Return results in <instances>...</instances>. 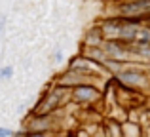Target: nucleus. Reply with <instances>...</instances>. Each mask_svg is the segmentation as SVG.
Masks as SVG:
<instances>
[{
	"mask_svg": "<svg viewBox=\"0 0 150 137\" xmlns=\"http://www.w3.org/2000/svg\"><path fill=\"white\" fill-rule=\"evenodd\" d=\"M13 76V67H2L0 69V80H10V78Z\"/></svg>",
	"mask_w": 150,
	"mask_h": 137,
	"instance_id": "obj_4",
	"label": "nucleus"
},
{
	"mask_svg": "<svg viewBox=\"0 0 150 137\" xmlns=\"http://www.w3.org/2000/svg\"><path fill=\"white\" fill-rule=\"evenodd\" d=\"M101 97V92L89 84H78L72 88V99L78 103H93Z\"/></svg>",
	"mask_w": 150,
	"mask_h": 137,
	"instance_id": "obj_2",
	"label": "nucleus"
},
{
	"mask_svg": "<svg viewBox=\"0 0 150 137\" xmlns=\"http://www.w3.org/2000/svg\"><path fill=\"white\" fill-rule=\"evenodd\" d=\"M116 78L118 82H122L124 86H127V88H141V86L148 84V78L146 74H143L141 70H124L122 69L120 72H116Z\"/></svg>",
	"mask_w": 150,
	"mask_h": 137,
	"instance_id": "obj_1",
	"label": "nucleus"
},
{
	"mask_svg": "<svg viewBox=\"0 0 150 137\" xmlns=\"http://www.w3.org/2000/svg\"><path fill=\"white\" fill-rule=\"evenodd\" d=\"M146 25H148V27H150V17H148V19H146Z\"/></svg>",
	"mask_w": 150,
	"mask_h": 137,
	"instance_id": "obj_7",
	"label": "nucleus"
},
{
	"mask_svg": "<svg viewBox=\"0 0 150 137\" xmlns=\"http://www.w3.org/2000/svg\"><path fill=\"white\" fill-rule=\"evenodd\" d=\"M4 21H6V19L0 17V34H2V29H4Z\"/></svg>",
	"mask_w": 150,
	"mask_h": 137,
	"instance_id": "obj_6",
	"label": "nucleus"
},
{
	"mask_svg": "<svg viewBox=\"0 0 150 137\" xmlns=\"http://www.w3.org/2000/svg\"><path fill=\"white\" fill-rule=\"evenodd\" d=\"M122 135H141V128L137 124H129L125 122L122 126Z\"/></svg>",
	"mask_w": 150,
	"mask_h": 137,
	"instance_id": "obj_3",
	"label": "nucleus"
},
{
	"mask_svg": "<svg viewBox=\"0 0 150 137\" xmlns=\"http://www.w3.org/2000/svg\"><path fill=\"white\" fill-rule=\"evenodd\" d=\"M11 135H15V133L10 128H0V137H11Z\"/></svg>",
	"mask_w": 150,
	"mask_h": 137,
	"instance_id": "obj_5",
	"label": "nucleus"
}]
</instances>
